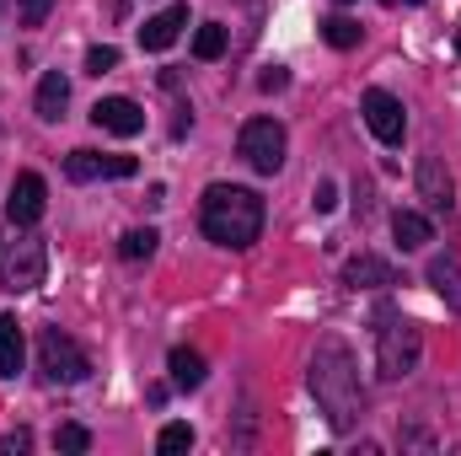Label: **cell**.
<instances>
[{
  "label": "cell",
  "instance_id": "obj_1",
  "mask_svg": "<svg viewBox=\"0 0 461 456\" xmlns=\"http://www.w3.org/2000/svg\"><path fill=\"white\" fill-rule=\"evenodd\" d=\"M312 392L328 414L333 430H354L365 414V387H359V365L348 354L344 339H322L312 354Z\"/></svg>",
  "mask_w": 461,
  "mask_h": 456
},
{
  "label": "cell",
  "instance_id": "obj_2",
  "mask_svg": "<svg viewBox=\"0 0 461 456\" xmlns=\"http://www.w3.org/2000/svg\"><path fill=\"white\" fill-rule=\"evenodd\" d=\"M199 226L215 247H252L258 231H263V199L252 188H236V183H215L204 188L199 199Z\"/></svg>",
  "mask_w": 461,
  "mask_h": 456
},
{
  "label": "cell",
  "instance_id": "obj_3",
  "mask_svg": "<svg viewBox=\"0 0 461 456\" xmlns=\"http://www.w3.org/2000/svg\"><path fill=\"white\" fill-rule=\"evenodd\" d=\"M419 349H424V333H419L402 312H392V306L375 312V365H381L386 381L408 376V370L419 365Z\"/></svg>",
  "mask_w": 461,
  "mask_h": 456
},
{
  "label": "cell",
  "instance_id": "obj_4",
  "mask_svg": "<svg viewBox=\"0 0 461 456\" xmlns=\"http://www.w3.org/2000/svg\"><path fill=\"white\" fill-rule=\"evenodd\" d=\"M285 123L279 118H247L241 123V134H236V150H241V161L252 167V172H263V178H274L279 167H285Z\"/></svg>",
  "mask_w": 461,
  "mask_h": 456
},
{
  "label": "cell",
  "instance_id": "obj_5",
  "mask_svg": "<svg viewBox=\"0 0 461 456\" xmlns=\"http://www.w3.org/2000/svg\"><path fill=\"white\" fill-rule=\"evenodd\" d=\"M38 370H43L49 381H59V387H76V381L92 376V360H86V349L70 339V333L43 328V333H38Z\"/></svg>",
  "mask_w": 461,
  "mask_h": 456
},
{
  "label": "cell",
  "instance_id": "obj_6",
  "mask_svg": "<svg viewBox=\"0 0 461 456\" xmlns=\"http://www.w3.org/2000/svg\"><path fill=\"white\" fill-rule=\"evenodd\" d=\"M43 274H49V247H43L38 236H22V242H11V247H5V258H0V285H5L11 296L38 290V285H43Z\"/></svg>",
  "mask_w": 461,
  "mask_h": 456
},
{
  "label": "cell",
  "instance_id": "obj_7",
  "mask_svg": "<svg viewBox=\"0 0 461 456\" xmlns=\"http://www.w3.org/2000/svg\"><path fill=\"white\" fill-rule=\"evenodd\" d=\"M359 114H365V129H370L381 145H402V134H408V114H402V103H397L392 92L370 87V92L359 97Z\"/></svg>",
  "mask_w": 461,
  "mask_h": 456
},
{
  "label": "cell",
  "instance_id": "obj_8",
  "mask_svg": "<svg viewBox=\"0 0 461 456\" xmlns=\"http://www.w3.org/2000/svg\"><path fill=\"white\" fill-rule=\"evenodd\" d=\"M43 210H49V183H43L38 172H16L11 199H5V215H11L16 226H38Z\"/></svg>",
  "mask_w": 461,
  "mask_h": 456
},
{
  "label": "cell",
  "instance_id": "obj_9",
  "mask_svg": "<svg viewBox=\"0 0 461 456\" xmlns=\"http://www.w3.org/2000/svg\"><path fill=\"white\" fill-rule=\"evenodd\" d=\"M92 123L97 129H108L118 140H129V134H140L145 129V108L140 103H129V97H103L97 108H92Z\"/></svg>",
  "mask_w": 461,
  "mask_h": 456
},
{
  "label": "cell",
  "instance_id": "obj_10",
  "mask_svg": "<svg viewBox=\"0 0 461 456\" xmlns=\"http://www.w3.org/2000/svg\"><path fill=\"white\" fill-rule=\"evenodd\" d=\"M183 27H188V5H167V11L145 16V27H140V49L161 54V49H172V43H177V32H183Z\"/></svg>",
  "mask_w": 461,
  "mask_h": 456
},
{
  "label": "cell",
  "instance_id": "obj_11",
  "mask_svg": "<svg viewBox=\"0 0 461 456\" xmlns=\"http://www.w3.org/2000/svg\"><path fill=\"white\" fill-rule=\"evenodd\" d=\"M344 279L354 290H386V285H397V269L386 258H375V252H359V258H348Z\"/></svg>",
  "mask_w": 461,
  "mask_h": 456
},
{
  "label": "cell",
  "instance_id": "obj_12",
  "mask_svg": "<svg viewBox=\"0 0 461 456\" xmlns=\"http://www.w3.org/2000/svg\"><path fill=\"white\" fill-rule=\"evenodd\" d=\"M419 194H424L429 210H451V172L440 167V156L419 161Z\"/></svg>",
  "mask_w": 461,
  "mask_h": 456
},
{
  "label": "cell",
  "instance_id": "obj_13",
  "mask_svg": "<svg viewBox=\"0 0 461 456\" xmlns=\"http://www.w3.org/2000/svg\"><path fill=\"white\" fill-rule=\"evenodd\" d=\"M392 236L402 242V252H419V247L435 242V226H429V215H419V210H397V215H392Z\"/></svg>",
  "mask_w": 461,
  "mask_h": 456
},
{
  "label": "cell",
  "instance_id": "obj_14",
  "mask_svg": "<svg viewBox=\"0 0 461 456\" xmlns=\"http://www.w3.org/2000/svg\"><path fill=\"white\" fill-rule=\"evenodd\" d=\"M65 103H70V81H65L59 70H49V76L38 81V97H32V108H38V118H49V123H54V118L65 114Z\"/></svg>",
  "mask_w": 461,
  "mask_h": 456
},
{
  "label": "cell",
  "instance_id": "obj_15",
  "mask_svg": "<svg viewBox=\"0 0 461 456\" xmlns=\"http://www.w3.org/2000/svg\"><path fill=\"white\" fill-rule=\"evenodd\" d=\"M429 285L451 301V312H461V263L446 252V258H429Z\"/></svg>",
  "mask_w": 461,
  "mask_h": 456
},
{
  "label": "cell",
  "instance_id": "obj_16",
  "mask_svg": "<svg viewBox=\"0 0 461 456\" xmlns=\"http://www.w3.org/2000/svg\"><path fill=\"white\" fill-rule=\"evenodd\" d=\"M167 370H172V387L194 392V387L204 381V354H194V349H172V354H167Z\"/></svg>",
  "mask_w": 461,
  "mask_h": 456
},
{
  "label": "cell",
  "instance_id": "obj_17",
  "mask_svg": "<svg viewBox=\"0 0 461 456\" xmlns=\"http://www.w3.org/2000/svg\"><path fill=\"white\" fill-rule=\"evenodd\" d=\"M22 354H27V343H22L16 317H0V376H16L22 370Z\"/></svg>",
  "mask_w": 461,
  "mask_h": 456
},
{
  "label": "cell",
  "instance_id": "obj_18",
  "mask_svg": "<svg viewBox=\"0 0 461 456\" xmlns=\"http://www.w3.org/2000/svg\"><path fill=\"white\" fill-rule=\"evenodd\" d=\"M226 43H230V27H221V22H204V27L194 32V54H199V59H221Z\"/></svg>",
  "mask_w": 461,
  "mask_h": 456
},
{
  "label": "cell",
  "instance_id": "obj_19",
  "mask_svg": "<svg viewBox=\"0 0 461 456\" xmlns=\"http://www.w3.org/2000/svg\"><path fill=\"white\" fill-rule=\"evenodd\" d=\"M65 178H70V183L103 178V156H97V150H70V156H65Z\"/></svg>",
  "mask_w": 461,
  "mask_h": 456
},
{
  "label": "cell",
  "instance_id": "obj_20",
  "mask_svg": "<svg viewBox=\"0 0 461 456\" xmlns=\"http://www.w3.org/2000/svg\"><path fill=\"white\" fill-rule=\"evenodd\" d=\"M359 32H365V27H359L354 16H328V22H322V38H328L333 49H354V43H359Z\"/></svg>",
  "mask_w": 461,
  "mask_h": 456
},
{
  "label": "cell",
  "instance_id": "obj_21",
  "mask_svg": "<svg viewBox=\"0 0 461 456\" xmlns=\"http://www.w3.org/2000/svg\"><path fill=\"white\" fill-rule=\"evenodd\" d=\"M156 242H161V236H156L150 226H145V231H129V236L118 242V258H129V263H140V258H150V252H156Z\"/></svg>",
  "mask_w": 461,
  "mask_h": 456
},
{
  "label": "cell",
  "instance_id": "obj_22",
  "mask_svg": "<svg viewBox=\"0 0 461 456\" xmlns=\"http://www.w3.org/2000/svg\"><path fill=\"white\" fill-rule=\"evenodd\" d=\"M188 446H194V430H188V424H167V430L156 435V451L161 456H177V451H188Z\"/></svg>",
  "mask_w": 461,
  "mask_h": 456
},
{
  "label": "cell",
  "instance_id": "obj_23",
  "mask_svg": "<svg viewBox=\"0 0 461 456\" xmlns=\"http://www.w3.org/2000/svg\"><path fill=\"white\" fill-rule=\"evenodd\" d=\"M54 446H59V451H70V456H81L86 446H92V435H86L81 424H59V430H54Z\"/></svg>",
  "mask_w": 461,
  "mask_h": 456
},
{
  "label": "cell",
  "instance_id": "obj_24",
  "mask_svg": "<svg viewBox=\"0 0 461 456\" xmlns=\"http://www.w3.org/2000/svg\"><path fill=\"white\" fill-rule=\"evenodd\" d=\"M49 11H54V0H16V22L22 27H43Z\"/></svg>",
  "mask_w": 461,
  "mask_h": 456
},
{
  "label": "cell",
  "instance_id": "obj_25",
  "mask_svg": "<svg viewBox=\"0 0 461 456\" xmlns=\"http://www.w3.org/2000/svg\"><path fill=\"white\" fill-rule=\"evenodd\" d=\"M113 65H118V49H113V43H97V49L86 54V76H108Z\"/></svg>",
  "mask_w": 461,
  "mask_h": 456
},
{
  "label": "cell",
  "instance_id": "obj_26",
  "mask_svg": "<svg viewBox=\"0 0 461 456\" xmlns=\"http://www.w3.org/2000/svg\"><path fill=\"white\" fill-rule=\"evenodd\" d=\"M103 178H134V156H103Z\"/></svg>",
  "mask_w": 461,
  "mask_h": 456
},
{
  "label": "cell",
  "instance_id": "obj_27",
  "mask_svg": "<svg viewBox=\"0 0 461 456\" xmlns=\"http://www.w3.org/2000/svg\"><path fill=\"white\" fill-rule=\"evenodd\" d=\"M27 446H32V435H27V430H11V435H0V456L27 451Z\"/></svg>",
  "mask_w": 461,
  "mask_h": 456
},
{
  "label": "cell",
  "instance_id": "obj_28",
  "mask_svg": "<svg viewBox=\"0 0 461 456\" xmlns=\"http://www.w3.org/2000/svg\"><path fill=\"white\" fill-rule=\"evenodd\" d=\"M333 205H339V188H333V183H322V188H317V210H333Z\"/></svg>",
  "mask_w": 461,
  "mask_h": 456
},
{
  "label": "cell",
  "instance_id": "obj_29",
  "mask_svg": "<svg viewBox=\"0 0 461 456\" xmlns=\"http://www.w3.org/2000/svg\"><path fill=\"white\" fill-rule=\"evenodd\" d=\"M285 81H290V76H285V70H268V76H263V92H279V87H285Z\"/></svg>",
  "mask_w": 461,
  "mask_h": 456
},
{
  "label": "cell",
  "instance_id": "obj_30",
  "mask_svg": "<svg viewBox=\"0 0 461 456\" xmlns=\"http://www.w3.org/2000/svg\"><path fill=\"white\" fill-rule=\"evenodd\" d=\"M381 5H424V0H381Z\"/></svg>",
  "mask_w": 461,
  "mask_h": 456
},
{
  "label": "cell",
  "instance_id": "obj_31",
  "mask_svg": "<svg viewBox=\"0 0 461 456\" xmlns=\"http://www.w3.org/2000/svg\"><path fill=\"white\" fill-rule=\"evenodd\" d=\"M456 54H461V27H456Z\"/></svg>",
  "mask_w": 461,
  "mask_h": 456
},
{
  "label": "cell",
  "instance_id": "obj_32",
  "mask_svg": "<svg viewBox=\"0 0 461 456\" xmlns=\"http://www.w3.org/2000/svg\"><path fill=\"white\" fill-rule=\"evenodd\" d=\"M5 5H11V0H0V16H5Z\"/></svg>",
  "mask_w": 461,
  "mask_h": 456
},
{
  "label": "cell",
  "instance_id": "obj_33",
  "mask_svg": "<svg viewBox=\"0 0 461 456\" xmlns=\"http://www.w3.org/2000/svg\"><path fill=\"white\" fill-rule=\"evenodd\" d=\"M339 5H348V0H339Z\"/></svg>",
  "mask_w": 461,
  "mask_h": 456
}]
</instances>
